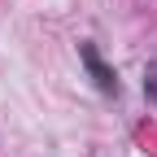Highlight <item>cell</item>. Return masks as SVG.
Segmentation results:
<instances>
[{"label":"cell","mask_w":157,"mask_h":157,"mask_svg":"<svg viewBox=\"0 0 157 157\" xmlns=\"http://www.w3.org/2000/svg\"><path fill=\"white\" fill-rule=\"evenodd\" d=\"M78 61H83V70L92 74V83H96V92H101V96H118V92H122V87H118L113 66L101 57V48H96L92 39H78Z\"/></svg>","instance_id":"6da1fadb"},{"label":"cell","mask_w":157,"mask_h":157,"mask_svg":"<svg viewBox=\"0 0 157 157\" xmlns=\"http://www.w3.org/2000/svg\"><path fill=\"white\" fill-rule=\"evenodd\" d=\"M144 96L157 105V57H153V61H148V70H144Z\"/></svg>","instance_id":"7a4b0ae2"}]
</instances>
